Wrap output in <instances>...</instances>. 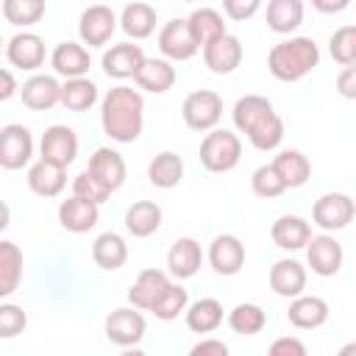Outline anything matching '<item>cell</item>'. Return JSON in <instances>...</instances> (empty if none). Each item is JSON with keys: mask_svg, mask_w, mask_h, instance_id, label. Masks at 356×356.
Returning <instances> with one entry per match:
<instances>
[{"mask_svg": "<svg viewBox=\"0 0 356 356\" xmlns=\"http://www.w3.org/2000/svg\"><path fill=\"white\" fill-rule=\"evenodd\" d=\"M234 125L248 136L256 150H275L284 139V122L273 103L261 95H245L234 103Z\"/></svg>", "mask_w": 356, "mask_h": 356, "instance_id": "cell-1", "label": "cell"}, {"mask_svg": "<svg viewBox=\"0 0 356 356\" xmlns=\"http://www.w3.org/2000/svg\"><path fill=\"white\" fill-rule=\"evenodd\" d=\"M100 122L103 131L114 142H134L142 134L145 125V100L131 86H114L103 97L100 106Z\"/></svg>", "mask_w": 356, "mask_h": 356, "instance_id": "cell-2", "label": "cell"}, {"mask_svg": "<svg viewBox=\"0 0 356 356\" xmlns=\"http://www.w3.org/2000/svg\"><path fill=\"white\" fill-rule=\"evenodd\" d=\"M317 64H320V47L309 36L284 39V42L273 44V50L267 56L270 75L284 83H295V81L306 78Z\"/></svg>", "mask_w": 356, "mask_h": 356, "instance_id": "cell-3", "label": "cell"}, {"mask_svg": "<svg viewBox=\"0 0 356 356\" xmlns=\"http://www.w3.org/2000/svg\"><path fill=\"white\" fill-rule=\"evenodd\" d=\"M242 159V142L231 131H209L200 142V164L209 172H228Z\"/></svg>", "mask_w": 356, "mask_h": 356, "instance_id": "cell-4", "label": "cell"}, {"mask_svg": "<svg viewBox=\"0 0 356 356\" xmlns=\"http://www.w3.org/2000/svg\"><path fill=\"white\" fill-rule=\"evenodd\" d=\"M181 117L192 131H211L222 117V97L211 89H197L184 97Z\"/></svg>", "mask_w": 356, "mask_h": 356, "instance_id": "cell-5", "label": "cell"}, {"mask_svg": "<svg viewBox=\"0 0 356 356\" xmlns=\"http://www.w3.org/2000/svg\"><path fill=\"white\" fill-rule=\"evenodd\" d=\"M353 214H356V203L342 192H325L323 197L314 200L312 209V220L323 231H342L353 220Z\"/></svg>", "mask_w": 356, "mask_h": 356, "instance_id": "cell-6", "label": "cell"}, {"mask_svg": "<svg viewBox=\"0 0 356 356\" xmlns=\"http://www.w3.org/2000/svg\"><path fill=\"white\" fill-rule=\"evenodd\" d=\"M159 50L172 61H189L200 50L197 39L189 28V19H170L159 31Z\"/></svg>", "mask_w": 356, "mask_h": 356, "instance_id": "cell-7", "label": "cell"}, {"mask_svg": "<svg viewBox=\"0 0 356 356\" xmlns=\"http://www.w3.org/2000/svg\"><path fill=\"white\" fill-rule=\"evenodd\" d=\"M145 317H142V309L131 306V309H114L108 317H106V337L108 342L120 345V348H131L136 342H142L145 337Z\"/></svg>", "mask_w": 356, "mask_h": 356, "instance_id": "cell-8", "label": "cell"}, {"mask_svg": "<svg viewBox=\"0 0 356 356\" xmlns=\"http://www.w3.org/2000/svg\"><path fill=\"white\" fill-rule=\"evenodd\" d=\"M33 156V136L25 125H6L0 131V164L6 170H19Z\"/></svg>", "mask_w": 356, "mask_h": 356, "instance_id": "cell-9", "label": "cell"}, {"mask_svg": "<svg viewBox=\"0 0 356 356\" xmlns=\"http://www.w3.org/2000/svg\"><path fill=\"white\" fill-rule=\"evenodd\" d=\"M39 153L44 161H53L58 167H70L78 156V136L70 125H50L42 134L39 142Z\"/></svg>", "mask_w": 356, "mask_h": 356, "instance_id": "cell-10", "label": "cell"}, {"mask_svg": "<svg viewBox=\"0 0 356 356\" xmlns=\"http://www.w3.org/2000/svg\"><path fill=\"white\" fill-rule=\"evenodd\" d=\"M306 259H309V267L312 273L323 275V278H331L342 270V245L331 236V234H320V236H312L309 245H306Z\"/></svg>", "mask_w": 356, "mask_h": 356, "instance_id": "cell-11", "label": "cell"}, {"mask_svg": "<svg viewBox=\"0 0 356 356\" xmlns=\"http://www.w3.org/2000/svg\"><path fill=\"white\" fill-rule=\"evenodd\" d=\"M117 28V17L108 6L103 3H95L89 6L83 14H81V22H78V33H81V42L89 44V47H100L111 39Z\"/></svg>", "mask_w": 356, "mask_h": 356, "instance_id": "cell-12", "label": "cell"}, {"mask_svg": "<svg viewBox=\"0 0 356 356\" xmlns=\"http://www.w3.org/2000/svg\"><path fill=\"white\" fill-rule=\"evenodd\" d=\"M203 61L214 75H228L242 64V42L234 33H222L203 44Z\"/></svg>", "mask_w": 356, "mask_h": 356, "instance_id": "cell-13", "label": "cell"}, {"mask_svg": "<svg viewBox=\"0 0 356 356\" xmlns=\"http://www.w3.org/2000/svg\"><path fill=\"white\" fill-rule=\"evenodd\" d=\"M209 264L217 275H236L245 264V245L234 234H220L209 245Z\"/></svg>", "mask_w": 356, "mask_h": 356, "instance_id": "cell-14", "label": "cell"}, {"mask_svg": "<svg viewBox=\"0 0 356 356\" xmlns=\"http://www.w3.org/2000/svg\"><path fill=\"white\" fill-rule=\"evenodd\" d=\"M6 58L17 70H28V72L39 70L42 61H44V42H42V36L28 33V31L14 33L8 39V44H6Z\"/></svg>", "mask_w": 356, "mask_h": 356, "instance_id": "cell-15", "label": "cell"}, {"mask_svg": "<svg viewBox=\"0 0 356 356\" xmlns=\"http://www.w3.org/2000/svg\"><path fill=\"white\" fill-rule=\"evenodd\" d=\"M145 50L139 44H131V42H122V44H114L111 50L103 53V72L108 78H134L139 72V67L145 64Z\"/></svg>", "mask_w": 356, "mask_h": 356, "instance_id": "cell-16", "label": "cell"}, {"mask_svg": "<svg viewBox=\"0 0 356 356\" xmlns=\"http://www.w3.org/2000/svg\"><path fill=\"white\" fill-rule=\"evenodd\" d=\"M97 217H100L97 203H92L86 197H78V195L61 200V206H58V222L70 234H86V231H92L97 225Z\"/></svg>", "mask_w": 356, "mask_h": 356, "instance_id": "cell-17", "label": "cell"}, {"mask_svg": "<svg viewBox=\"0 0 356 356\" xmlns=\"http://www.w3.org/2000/svg\"><path fill=\"white\" fill-rule=\"evenodd\" d=\"M270 289L281 298H298L306 289V267L295 259H278L270 267Z\"/></svg>", "mask_w": 356, "mask_h": 356, "instance_id": "cell-18", "label": "cell"}, {"mask_svg": "<svg viewBox=\"0 0 356 356\" xmlns=\"http://www.w3.org/2000/svg\"><path fill=\"white\" fill-rule=\"evenodd\" d=\"M19 95L22 106H28L31 111H47L56 103H61V83L53 75H33L22 83Z\"/></svg>", "mask_w": 356, "mask_h": 356, "instance_id": "cell-19", "label": "cell"}, {"mask_svg": "<svg viewBox=\"0 0 356 356\" xmlns=\"http://www.w3.org/2000/svg\"><path fill=\"white\" fill-rule=\"evenodd\" d=\"M270 239H273L275 248H281V250H300V248H306L309 239H312V225H309L303 217H298V214H284V217H278V220L273 222Z\"/></svg>", "mask_w": 356, "mask_h": 356, "instance_id": "cell-20", "label": "cell"}, {"mask_svg": "<svg viewBox=\"0 0 356 356\" xmlns=\"http://www.w3.org/2000/svg\"><path fill=\"white\" fill-rule=\"evenodd\" d=\"M50 64L64 78H83L89 72V67H92V58H89V50L83 44H78V42H61L50 53Z\"/></svg>", "mask_w": 356, "mask_h": 356, "instance_id": "cell-21", "label": "cell"}, {"mask_svg": "<svg viewBox=\"0 0 356 356\" xmlns=\"http://www.w3.org/2000/svg\"><path fill=\"white\" fill-rule=\"evenodd\" d=\"M203 264V250L192 236H181L167 250V267L175 278H192Z\"/></svg>", "mask_w": 356, "mask_h": 356, "instance_id": "cell-22", "label": "cell"}, {"mask_svg": "<svg viewBox=\"0 0 356 356\" xmlns=\"http://www.w3.org/2000/svg\"><path fill=\"white\" fill-rule=\"evenodd\" d=\"M286 317L295 328L312 331V328H320L328 320V303L317 295H298V298H292Z\"/></svg>", "mask_w": 356, "mask_h": 356, "instance_id": "cell-23", "label": "cell"}, {"mask_svg": "<svg viewBox=\"0 0 356 356\" xmlns=\"http://www.w3.org/2000/svg\"><path fill=\"white\" fill-rule=\"evenodd\" d=\"M167 286H170V278H167L161 270H142V273L136 275L134 286L128 289V300H131V306L150 312L153 303L161 298V292H164Z\"/></svg>", "mask_w": 356, "mask_h": 356, "instance_id": "cell-24", "label": "cell"}, {"mask_svg": "<svg viewBox=\"0 0 356 356\" xmlns=\"http://www.w3.org/2000/svg\"><path fill=\"white\" fill-rule=\"evenodd\" d=\"M136 86L153 95H164L172 89L175 83V67L164 58H145V64L139 67V72L134 75Z\"/></svg>", "mask_w": 356, "mask_h": 356, "instance_id": "cell-25", "label": "cell"}, {"mask_svg": "<svg viewBox=\"0 0 356 356\" xmlns=\"http://www.w3.org/2000/svg\"><path fill=\"white\" fill-rule=\"evenodd\" d=\"M86 170L95 172L111 192H117V189L125 184V161H122V156H120L117 150H111V147H97V150L92 153Z\"/></svg>", "mask_w": 356, "mask_h": 356, "instance_id": "cell-26", "label": "cell"}, {"mask_svg": "<svg viewBox=\"0 0 356 356\" xmlns=\"http://www.w3.org/2000/svg\"><path fill=\"white\" fill-rule=\"evenodd\" d=\"M64 170H67V167H58V164H53V161L39 159V161L28 170V186H31V192L39 195V197H56V195L64 189V184H67Z\"/></svg>", "mask_w": 356, "mask_h": 356, "instance_id": "cell-27", "label": "cell"}, {"mask_svg": "<svg viewBox=\"0 0 356 356\" xmlns=\"http://www.w3.org/2000/svg\"><path fill=\"white\" fill-rule=\"evenodd\" d=\"M161 225V206L153 200H136L128 206L125 211V228L128 234H134L136 239H145L150 234H156Z\"/></svg>", "mask_w": 356, "mask_h": 356, "instance_id": "cell-28", "label": "cell"}, {"mask_svg": "<svg viewBox=\"0 0 356 356\" xmlns=\"http://www.w3.org/2000/svg\"><path fill=\"white\" fill-rule=\"evenodd\" d=\"M92 261L103 270H120L128 261V245L120 234L106 231L92 242Z\"/></svg>", "mask_w": 356, "mask_h": 356, "instance_id": "cell-29", "label": "cell"}, {"mask_svg": "<svg viewBox=\"0 0 356 356\" xmlns=\"http://www.w3.org/2000/svg\"><path fill=\"white\" fill-rule=\"evenodd\" d=\"M273 167L281 175V181L286 184V189L303 186L309 181V175H312V164H309V159L300 150H281L273 159Z\"/></svg>", "mask_w": 356, "mask_h": 356, "instance_id": "cell-30", "label": "cell"}, {"mask_svg": "<svg viewBox=\"0 0 356 356\" xmlns=\"http://www.w3.org/2000/svg\"><path fill=\"white\" fill-rule=\"evenodd\" d=\"M147 178H150V184L159 186V189H172V186H178L181 178H184V161H181V156L172 153V150H164V153L153 156V161L147 164Z\"/></svg>", "mask_w": 356, "mask_h": 356, "instance_id": "cell-31", "label": "cell"}, {"mask_svg": "<svg viewBox=\"0 0 356 356\" xmlns=\"http://www.w3.org/2000/svg\"><path fill=\"white\" fill-rule=\"evenodd\" d=\"M120 25H122V31H125L131 39H147V36L156 31V11H153V6H147L145 0L128 3V6L122 8Z\"/></svg>", "mask_w": 356, "mask_h": 356, "instance_id": "cell-32", "label": "cell"}, {"mask_svg": "<svg viewBox=\"0 0 356 356\" xmlns=\"http://www.w3.org/2000/svg\"><path fill=\"white\" fill-rule=\"evenodd\" d=\"M222 323V303L214 298H200L186 309V325L195 334H211Z\"/></svg>", "mask_w": 356, "mask_h": 356, "instance_id": "cell-33", "label": "cell"}, {"mask_svg": "<svg viewBox=\"0 0 356 356\" xmlns=\"http://www.w3.org/2000/svg\"><path fill=\"white\" fill-rule=\"evenodd\" d=\"M303 22V0H270L267 28L275 33H292Z\"/></svg>", "mask_w": 356, "mask_h": 356, "instance_id": "cell-34", "label": "cell"}, {"mask_svg": "<svg viewBox=\"0 0 356 356\" xmlns=\"http://www.w3.org/2000/svg\"><path fill=\"white\" fill-rule=\"evenodd\" d=\"M22 278V250L3 239L0 242V298H8Z\"/></svg>", "mask_w": 356, "mask_h": 356, "instance_id": "cell-35", "label": "cell"}, {"mask_svg": "<svg viewBox=\"0 0 356 356\" xmlns=\"http://www.w3.org/2000/svg\"><path fill=\"white\" fill-rule=\"evenodd\" d=\"M97 103V86L89 78H67L61 83V106L70 111H86Z\"/></svg>", "mask_w": 356, "mask_h": 356, "instance_id": "cell-36", "label": "cell"}, {"mask_svg": "<svg viewBox=\"0 0 356 356\" xmlns=\"http://www.w3.org/2000/svg\"><path fill=\"white\" fill-rule=\"evenodd\" d=\"M186 19H189V28H192V33H195V39H197L200 47L209 44V42H214L217 36L228 33L225 31V22H222V14L214 11V8H195Z\"/></svg>", "mask_w": 356, "mask_h": 356, "instance_id": "cell-37", "label": "cell"}, {"mask_svg": "<svg viewBox=\"0 0 356 356\" xmlns=\"http://www.w3.org/2000/svg\"><path fill=\"white\" fill-rule=\"evenodd\" d=\"M228 325L234 334H242V337H253L259 334L264 325H267V314L261 306L256 303H236L231 312H228Z\"/></svg>", "mask_w": 356, "mask_h": 356, "instance_id": "cell-38", "label": "cell"}, {"mask_svg": "<svg viewBox=\"0 0 356 356\" xmlns=\"http://www.w3.org/2000/svg\"><path fill=\"white\" fill-rule=\"evenodd\" d=\"M3 17L17 28L36 25L44 17V0H3Z\"/></svg>", "mask_w": 356, "mask_h": 356, "instance_id": "cell-39", "label": "cell"}, {"mask_svg": "<svg viewBox=\"0 0 356 356\" xmlns=\"http://www.w3.org/2000/svg\"><path fill=\"white\" fill-rule=\"evenodd\" d=\"M328 50H331V58L337 64H342V67L356 64V25L337 28L328 39Z\"/></svg>", "mask_w": 356, "mask_h": 356, "instance_id": "cell-40", "label": "cell"}, {"mask_svg": "<svg viewBox=\"0 0 356 356\" xmlns=\"http://www.w3.org/2000/svg\"><path fill=\"white\" fill-rule=\"evenodd\" d=\"M186 303H189L186 289H184L181 284H172V281H170V286L161 292V298L153 303L150 312H153L159 320H175L181 312H186Z\"/></svg>", "mask_w": 356, "mask_h": 356, "instance_id": "cell-41", "label": "cell"}, {"mask_svg": "<svg viewBox=\"0 0 356 356\" xmlns=\"http://www.w3.org/2000/svg\"><path fill=\"white\" fill-rule=\"evenodd\" d=\"M250 189L259 195V197H278V195H284L286 192V184L281 181V175L275 172V167L273 164H261V167H256L253 170V175H250Z\"/></svg>", "mask_w": 356, "mask_h": 356, "instance_id": "cell-42", "label": "cell"}, {"mask_svg": "<svg viewBox=\"0 0 356 356\" xmlns=\"http://www.w3.org/2000/svg\"><path fill=\"white\" fill-rule=\"evenodd\" d=\"M72 195H78V197H86V200H92V203H106L108 200V195H111V189L95 175V172H89V170H83V172H78L75 175V181H72Z\"/></svg>", "mask_w": 356, "mask_h": 356, "instance_id": "cell-43", "label": "cell"}, {"mask_svg": "<svg viewBox=\"0 0 356 356\" xmlns=\"http://www.w3.org/2000/svg\"><path fill=\"white\" fill-rule=\"evenodd\" d=\"M28 325V317L19 306L14 303H3L0 306V337L3 339H11L17 334H22V328Z\"/></svg>", "mask_w": 356, "mask_h": 356, "instance_id": "cell-44", "label": "cell"}, {"mask_svg": "<svg viewBox=\"0 0 356 356\" xmlns=\"http://www.w3.org/2000/svg\"><path fill=\"white\" fill-rule=\"evenodd\" d=\"M259 8H261V0H222V11H225V17L234 19V22L250 19Z\"/></svg>", "mask_w": 356, "mask_h": 356, "instance_id": "cell-45", "label": "cell"}, {"mask_svg": "<svg viewBox=\"0 0 356 356\" xmlns=\"http://www.w3.org/2000/svg\"><path fill=\"white\" fill-rule=\"evenodd\" d=\"M270 353L273 356H306V345L295 337H281L270 345Z\"/></svg>", "mask_w": 356, "mask_h": 356, "instance_id": "cell-46", "label": "cell"}, {"mask_svg": "<svg viewBox=\"0 0 356 356\" xmlns=\"http://www.w3.org/2000/svg\"><path fill=\"white\" fill-rule=\"evenodd\" d=\"M337 92L348 100H356V64L342 67V72L337 75Z\"/></svg>", "mask_w": 356, "mask_h": 356, "instance_id": "cell-47", "label": "cell"}, {"mask_svg": "<svg viewBox=\"0 0 356 356\" xmlns=\"http://www.w3.org/2000/svg\"><path fill=\"white\" fill-rule=\"evenodd\" d=\"M225 353H228V345L220 339H203L192 348V356H225Z\"/></svg>", "mask_w": 356, "mask_h": 356, "instance_id": "cell-48", "label": "cell"}, {"mask_svg": "<svg viewBox=\"0 0 356 356\" xmlns=\"http://www.w3.org/2000/svg\"><path fill=\"white\" fill-rule=\"evenodd\" d=\"M312 6L320 11V14H339L350 6V0H312Z\"/></svg>", "mask_w": 356, "mask_h": 356, "instance_id": "cell-49", "label": "cell"}, {"mask_svg": "<svg viewBox=\"0 0 356 356\" xmlns=\"http://www.w3.org/2000/svg\"><path fill=\"white\" fill-rule=\"evenodd\" d=\"M14 92H17V83H14L11 70H0V100H8Z\"/></svg>", "mask_w": 356, "mask_h": 356, "instance_id": "cell-50", "label": "cell"}, {"mask_svg": "<svg viewBox=\"0 0 356 356\" xmlns=\"http://www.w3.org/2000/svg\"><path fill=\"white\" fill-rule=\"evenodd\" d=\"M350 353H356V342H348L339 348V356H350Z\"/></svg>", "mask_w": 356, "mask_h": 356, "instance_id": "cell-51", "label": "cell"}, {"mask_svg": "<svg viewBox=\"0 0 356 356\" xmlns=\"http://www.w3.org/2000/svg\"><path fill=\"white\" fill-rule=\"evenodd\" d=\"M181 3H195V0H181Z\"/></svg>", "mask_w": 356, "mask_h": 356, "instance_id": "cell-52", "label": "cell"}]
</instances>
